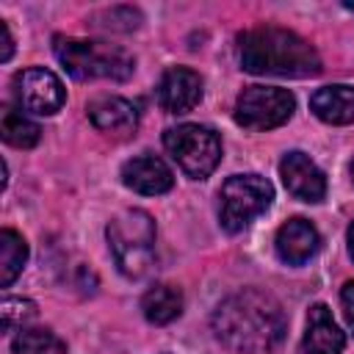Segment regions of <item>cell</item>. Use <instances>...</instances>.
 I'll return each mask as SVG.
<instances>
[{"label": "cell", "instance_id": "ffe728a7", "mask_svg": "<svg viewBox=\"0 0 354 354\" xmlns=\"http://www.w3.org/2000/svg\"><path fill=\"white\" fill-rule=\"evenodd\" d=\"M3 329L11 332V329H22V324H28L33 315H36V304L30 299H6L3 301Z\"/></svg>", "mask_w": 354, "mask_h": 354}, {"label": "cell", "instance_id": "5bb4252c", "mask_svg": "<svg viewBox=\"0 0 354 354\" xmlns=\"http://www.w3.org/2000/svg\"><path fill=\"white\" fill-rule=\"evenodd\" d=\"M88 119L97 130L102 133H130L138 124V111L130 100L116 97V94H100L88 105Z\"/></svg>", "mask_w": 354, "mask_h": 354}, {"label": "cell", "instance_id": "7a4b0ae2", "mask_svg": "<svg viewBox=\"0 0 354 354\" xmlns=\"http://www.w3.org/2000/svg\"><path fill=\"white\" fill-rule=\"evenodd\" d=\"M241 69L252 75L313 77L321 72V55L299 33L277 25H257L238 36Z\"/></svg>", "mask_w": 354, "mask_h": 354}, {"label": "cell", "instance_id": "603a6c76", "mask_svg": "<svg viewBox=\"0 0 354 354\" xmlns=\"http://www.w3.org/2000/svg\"><path fill=\"white\" fill-rule=\"evenodd\" d=\"M346 241H348V254L354 257V221H351V227H348V232H346Z\"/></svg>", "mask_w": 354, "mask_h": 354}, {"label": "cell", "instance_id": "9a60e30c", "mask_svg": "<svg viewBox=\"0 0 354 354\" xmlns=\"http://www.w3.org/2000/svg\"><path fill=\"white\" fill-rule=\"evenodd\" d=\"M310 111L326 124H351L354 122V86L335 83L324 86L310 97Z\"/></svg>", "mask_w": 354, "mask_h": 354}, {"label": "cell", "instance_id": "ac0fdd59", "mask_svg": "<svg viewBox=\"0 0 354 354\" xmlns=\"http://www.w3.org/2000/svg\"><path fill=\"white\" fill-rule=\"evenodd\" d=\"M28 260V243L19 232L14 230H3L0 232V285L8 288L25 268Z\"/></svg>", "mask_w": 354, "mask_h": 354}, {"label": "cell", "instance_id": "ba28073f", "mask_svg": "<svg viewBox=\"0 0 354 354\" xmlns=\"http://www.w3.org/2000/svg\"><path fill=\"white\" fill-rule=\"evenodd\" d=\"M14 100H17V108L28 113L53 116L66 102V91L55 72L30 66L14 75Z\"/></svg>", "mask_w": 354, "mask_h": 354}, {"label": "cell", "instance_id": "5b68a950", "mask_svg": "<svg viewBox=\"0 0 354 354\" xmlns=\"http://www.w3.org/2000/svg\"><path fill=\"white\" fill-rule=\"evenodd\" d=\"M274 185L260 174H232L218 191V224L227 232L246 230L260 213L268 210Z\"/></svg>", "mask_w": 354, "mask_h": 354}, {"label": "cell", "instance_id": "cb8c5ba5", "mask_svg": "<svg viewBox=\"0 0 354 354\" xmlns=\"http://www.w3.org/2000/svg\"><path fill=\"white\" fill-rule=\"evenodd\" d=\"M348 171H351V180H354V160H351V166H348Z\"/></svg>", "mask_w": 354, "mask_h": 354}, {"label": "cell", "instance_id": "4fadbf2b", "mask_svg": "<svg viewBox=\"0 0 354 354\" xmlns=\"http://www.w3.org/2000/svg\"><path fill=\"white\" fill-rule=\"evenodd\" d=\"M346 335L335 324L326 304H313L307 313V332L301 337V354H340Z\"/></svg>", "mask_w": 354, "mask_h": 354}, {"label": "cell", "instance_id": "8fae6325", "mask_svg": "<svg viewBox=\"0 0 354 354\" xmlns=\"http://www.w3.org/2000/svg\"><path fill=\"white\" fill-rule=\"evenodd\" d=\"M274 249H277V257L282 263L304 266L321 249V235L307 218H290L277 230Z\"/></svg>", "mask_w": 354, "mask_h": 354}, {"label": "cell", "instance_id": "9c48e42d", "mask_svg": "<svg viewBox=\"0 0 354 354\" xmlns=\"http://www.w3.org/2000/svg\"><path fill=\"white\" fill-rule=\"evenodd\" d=\"M155 94L166 113H188L202 100V77L188 66H171L163 72Z\"/></svg>", "mask_w": 354, "mask_h": 354}, {"label": "cell", "instance_id": "7402d4cb", "mask_svg": "<svg viewBox=\"0 0 354 354\" xmlns=\"http://www.w3.org/2000/svg\"><path fill=\"white\" fill-rule=\"evenodd\" d=\"M0 36H3V53H0V61H8L11 58V53H14V39H11V33H8V25L0 19Z\"/></svg>", "mask_w": 354, "mask_h": 354}, {"label": "cell", "instance_id": "d6986e66", "mask_svg": "<svg viewBox=\"0 0 354 354\" xmlns=\"http://www.w3.org/2000/svg\"><path fill=\"white\" fill-rule=\"evenodd\" d=\"M11 351L14 354H66V343L50 329L22 326L11 340Z\"/></svg>", "mask_w": 354, "mask_h": 354}, {"label": "cell", "instance_id": "7c38bea8", "mask_svg": "<svg viewBox=\"0 0 354 354\" xmlns=\"http://www.w3.org/2000/svg\"><path fill=\"white\" fill-rule=\"evenodd\" d=\"M122 183L130 191H136V194L158 196V194L171 191L174 174H171V169L160 158H155V155H138V158H130L122 166Z\"/></svg>", "mask_w": 354, "mask_h": 354}, {"label": "cell", "instance_id": "2e32d148", "mask_svg": "<svg viewBox=\"0 0 354 354\" xmlns=\"http://www.w3.org/2000/svg\"><path fill=\"white\" fill-rule=\"evenodd\" d=\"M141 313L155 326L171 324L183 313V293L171 285H155L141 296Z\"/></svg>", "mask_w": 354, "mask_h": 354}, {"label": "cell", "instance_id": "6da1fadb", "mask_svg": "<svg viewBox=\"0 0 354 354\" xmlns=\"http://www.w3.org/2000/svg\"><path fill=\"white\" fill-rule=\"evenodd\" d=\"M210 326L221 346L238 354H271L285 337L288 318L271 293L243 288L216 307Z\"/></svg>", "mask_w": 354, "mask_h": 354}, {"label": "cell", "instance_id": "52a82bcc", "mask_svg": "<svg viewBox=\"0 0 354 354\" xmlns=\"http://www.w3.org/2000/svg\"><path fill=\"white\" fill-rule=\"evenodd\" d=\"M296 100L288 88L277 86H249L235 100V122L243 130H271L293 116Z\"/></svg>", "mask_w": 354, "mask_h": 354}, {"label": "cell", "instance_id": "277c9868", "mask_svg": "<svg viewBox=\"0 0 354 354\" xmlns=\"http://www.w3.org/2000/svg\"><path fill=\"white\" fill-rule=\"evenodd\" d=\"M108 246L119 271L130 279H138L149 271L155 260V221L147 210H122L105 227Z\"/></svg>", "mask_w": 354, "mask_h": 354}, {"label": "cell", "instance_id": "3957f363", "mask_svg": "<svg viewBox=\"0 0 354 354\" xmlns=\"http://www.w3.org/2000/svg\"><path fill=\"white\" fill-rule=\"evenodd\" d=\"M53 53L75 80H127L136 69V58L124 47L105 41L55 36Z\"/></svg>", "mask_w": 354, "mask_h": 354}, {"label": "cell", "instance_id": "8992f818", "mask_svg": "<svg viewBox=\"0 0 354 354\" xmlns=\"http://www.w3.org/2000/svg\"><path fill=\"white\" fill-rule=\"evenodd\" d=\"M166 152L191 180H205L221 160V138L205 124H177L163 133Z\"/></svg>", "mask_w": 354, "mask_h": 354}, {"label": "cell", "instance_id": "e0dca14e", "mask_svg": "<svg viewBox=\"0 0 354 354\" xmlns=\"http://www.w3.org/2000/svg\"><path fill=\"white\" fill-rule=\"evenodd\" d=\"M0 136H3L6 144L17 147V149H30V147L39 144L41 130L22 108L6 105L3 113H0Z\"/></svg>", "mask_w": 354, "mask_h": 354}, {"label": "cell", "instance_id": "30bf717a", "mask_svg": "<svg viewBox=\"0 0 354 354\" xmlns=\"http://www.w3.org/2000/svg\"><path fill=\"white\" fill-rule=\"evenodd\" d=\"M279 177L285 188L301 199V202H321L326 196V177L324 171L304 155V152H288L279 163Z\"/></svg>", "mask_w": 354, "mask_h": 354}, {"label": "cell", "instance_id": "44dd1931", "mask_svg": "<svg viewBox=\"0 0 354 354\" xmlns=\"http://www.w3.org/2000/svg\"><path fill=\"white\" fill-rule=\"evenodd\" d=\"M340 304H343L346 321H348V326H351V332H354V279L343 285V290H340Z\"/></svg>", "mask_w": 354, "mask_h": 354}, {"label": "cell", "instance_id": "d4e9b609", "mask_svg": "<svg viewBox=\"0 0 354 354\" xmlns=\"http://www.w3.org/2000/svg\"><path fill=\"white\" fill-rule=\"evenodd\" d=\"M346 8H348V11H354V3H346Z\"/></svg>", "mask_w": 354, "mask_h": 354}]
</instances>
